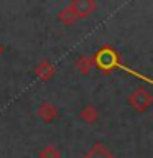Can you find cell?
<instances>
[{
    "instance_id": "1",
    "label": "cell",
    "mask_w": 153,
    "mask_h": 158,
    "mask_svg": "<svg viewBox=\"0 0 153 158\" xmlns=\"http://www.w3.org/2000/svg\"><path fill=\"white\" fill-rule=\"evenodd\" d=\"M128 102H130V106L135 109L138 114H145L148 109L151 107L153 104V97H151V92L148 91L145 87H138L135 89L130 97H128Z\"/></svg>"
},
{
    "instance_id": "2",
    "label": "cell",
    "mask_w": 153,
    "mask_h": 158,
    "mask_svg": "<svg viewBox=\"0 0 153 158\" xmlns=\"http://www.w3.org/2000/svg\"><path fill=\"white\" fill-rule=\"evenodd\" d=\"M84 158H115L114 152L104 143H94V145L87 150Z\"/></svg>"
},
{
    "instance_id": "3",
    "label": "cell",
    "mask_w": 153,
    "mask_h": 158,
    "mask_svg": "<svg viewBox=\"0 0 153 158\" xmlns=\"http://www.w3.org/2000/svg\"><path fill=\"white\" fill-rule=\"evenodd\" d=\"M36 114H38V117L41 118L43 122H53V120H56V117H58V109L53 106V104H48V102H44V104H41V106L38 107V110H36Z\"/></svg>"
},
{
    "instance_id": "4",
    "label": "cell",
    "mask_w": 153,
    "mask_h": 158,
    "mask_svg": "<svg viewBox=\"0 0 153 158\" xmlns=\"http://www.w3.org/2000/svg\"><path fill=\"white\" fill-rule=\"evenodd\" d=\"M81 118H82V122L89 123V125H91V123H96L99 120V110H97V107L92 106V104L84 106L82 110H81Z\"/></svg>"
},
{
    "instance_id": "5",
    "label": "cell",
    "mask_w": 153,
    "mask_h": 158,
    "mask_svg": "<svg viewBox=\"0 0 153 158\" xmlns=\"http://www.w3.org/2000/svg\"><path fill=\"white\" fill-rule=\"evenodd\" d=\"M72 7L79 15H89L94 8V2L92 0H74Z\"/></svg>"
},
{
    "instance_id": "6",
    "label": "cell",
    "mask_w": 153,
    "mask_h": 158,
    "mask_svg": "<svg viewBox=\"0 0 153 158\" xmlns=\"http://www.w3.org/2000/svg\"><path fill=\"white\" fill-rule=\"evenodd\" d=\"M38 158H61V152L54 145H44L38 153Z\"/></svg>"
},
{
    "instance_id": "7",
    "label": "cell",
    "mask_w": 153,
    "mask_h": 158,
    "mask_svg": "<svg viewBox=\"0 0 153 158\" xmlns=\"http://www.w3.org/2000/svg\"><path fill=\"white\" fill-rule=\"evenodd\" d=\"M36 74L43 79V81H48V79H51L54 76V69H53L51 64L43 63V64H39V66L36 68Z\"/></svg>"
},
{
    "instance_id": "8",
    "label": "cell",
    "mask_w": 153,
    "mask_h": 158,
    "mask_svg": "<svg viewBox=\"0 0 153 158\" xmlns=\"http://www.w3.org/2000/svg\"><path fill=\"white\" fill-rule=\"evenodd\" d=\"M91 68H92V61H91V59H87V58L79 59L77 69H79V71H81L82 74H89V73H91Z\"/></svg>"
},
{
    "instance_id": "9",
    "label": "cell",
    "mask_w": 153,
    "mask_h": 158,
    "mask_svg": "<svg viewBox=\"0 0 153 158\" xmlns=\"http://www.w3.org/2000/svg\"><path fill=\"white\" fill-rule=\"evenodd\" d=\"M0 53H2V48H0Z\"/></svg>"
}]
</instances>
